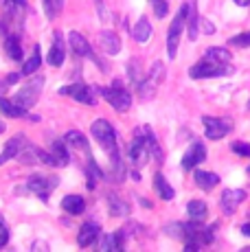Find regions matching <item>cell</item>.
Listing matches in <instances>:
<instances>
[{
	"mask_svg": "<svg viewBox=\"0 0 250 252\" xmlns=\"http://www.w3.org/2000/svg\"><path fill=\"white\" fill-rule=\"evenodd\" d=\"M4 53L9 55L11 62H22V44L18 35H7L4 37Z\"/></svg>",
	"mask_w": 250,
	"mask_h": 252,
	"instance_id": "22",
	"label": "cell"
},
{
	"mask_svg": "<svg viewBox=\"0 0 250 252\" xmlns=\"http://www.w3.org/2000/svg\"><path fill=\"white\" fill-rule=\"evenodd\" d=\"M49 64L53 66V68H60L62 64H64L66 60V51H64V40H62V33L55 31V35H53V46L49 51Z\"/></svg>",
	"mask_w": 250,
	"mask_h": 252,
	"instance_id": "14",
	"label": "cell"
},
{
	"mask_svg": "<svg viewBox=\"0 0 250 252\" xmlns=\"http://www.w3.org/2000/svg\"><path fill=\"white\" fill-rule=\"evenodd\" d=\"M154 191H156V195L165 202L174 200V195H176L174 189H171V184L167 182V178L162 176V173H156V176H154Z\"/></svg>",
	"mask_w": 250,
	"mask_h": 252,
	"instance_id": "19",
	"label": "cell"
},
{
	"mask_svg": "<svg viewBox=\"0 0 250 252\" xmlns=\"http://www.w3.org/2000/svg\"><path fill=\"white\" fill-rule=\"evenodd\" d=\"M152 7H154V16L156 18H167V13H169V4H167V0H150Z\"/></svg>",
	"mask_w": 250,
	"mask_h": 252,
	"instance_id": "33",
	"label": "cell"
},
{
	"mask_svg": "<svg viewBox=\"0 0 250 252\" xmlns=\"http://www.w3.org/2000/svg\"><path fill=\"white\" fill-rule=\"evenodd\" d=\"M0 220H2V215H0Z\"/></svg>",
	"mask_w": 250,
	"mask_h": 252,
	"instance_id": "45",
	"label": "cell"
},
{
	"mask_svg": "<svg viewBox=\"0 0 250 252\" xmlns=\"http://www.w3.org/2000/svg\"><path fill=\"white\" fill-rule=\"evenodd\" d=\"M152 134L150 125H143V127H136V134H134V140L127 147V160L134 164V167H145L147 160H150V145H147V136Z\"/></svg>",
	"mask_w": 250,
	"mask_h": 252,
	"instance_id": "2",
	"label": "cell"
},
{
	"mask_svg": "<svg viewBox=\"0 0 250 252\" xmlns=\"http://www.w3.org/2000/svg\"><path fill=\"white\" fill-rule=\"evenodd\" d=\"M108 211L112 217H127L129 215V204L117 195V193H108Z\"/></svg>",
	"mask_w": 250,
	"mask_h": 252,
	"instance_id": "18",
	"label": "cell"
},
{
	"mask_svg": "<svg viewBox=\"0 0 250 252\" xmlns=\"http://www.w3.org/2000/svg\"><path fill=\"white\" fill-rule=\"evenodd\" d=\"M187 29H189V37L195 40L200 33V16H198V4L189 2V13H187Z\"/></svg>",
	"mask_w": 250,
	"mask_h": 252,
	"instance_id": "24",
	"label": "cell"
},
{
	"mask_svg": "<svg viewBox=\"0 0 250 252\" xmlns=\"http://www.w3.org/2000/svg\"><path fill=\"white\" fill-rule=\"evenodd\" d=\"M4 129H7V127H4V123H2V121H0V134H2Z\"/></svg>",
	"mask_w": 250,
	"mask_h": 252,
	"instance_id": "44",
	"label": "cell"
},
{
	"mask_svg": "<svg viewBox=\"0 0 250 252\" xmlns=\"http://www.w3.org/2000/svg\"><path fill=\"white\" fill-rule=\"evenodd\" d=\"M193 180H195V184H198L202 191H213V189L219 184V176H218V173L195 169V171H193Z\"/></svg>",
	"mask_w": 250,
	"mask_h": 252,
	"instance_id": "17",
	"label": "cell"
},
{
	"mask_svg": "<svg viewBox=\"0 0 250 252\" xmlns=\"http://www.w3.org/2000/svg\"><path fill=\"white\" fill-rule=\"evenodd\" d=\"M51 156L55 158V164L57 167H66L70 162V154H68V147H66L62 140H55L51 145Z\"/></svg>",
	"mask_w": 250,
	"mask_h": 252,
	"instance_id": "23",
	"label": "cell"
},
{
	"mask_svg": "<svg viewBox=\"0 0 250 252\" xmlns=\"http://www.w3.org/2000/svg\"><path fill=\"white\" fill-rule=\"evenodd\" d=\"M60 94L62 96H70V99L79 101V103H84V105H94L97 103V99L93 96V90H90L88 86H84V84L64 86V88H60Z\"/></svg>",
	"mask_w": 250,
	"mask_h": 252,
	"instance_id": "9",
	"label": "cell"
},
{
	"mask_svg": "<svg viewBox=\"0 0 250 252\" xmlns=\"http://www.w3.org/2000/svg\"><path fill=\"white\" fill-rule=\"evenodd\" d=\"M101 94L117 112H127L132 108V94L123 88L121 81H114L110 88H101Z\"/></svg>",
	"mask_w": 250,
	"mask_h": 252,
	"instance_id": "5",
	"label": "cell"
},
{
	"mask_svg": "<svg viewBox=\"0 0 250 252\" xmlns=\"http://www.w3.org/2000/svg\"><path fill=\"white\" fill-rule=\"evenodd\" d=\"M200 24H202V31H204V33H215V27H213V24H211L209 20H200Z\"/></svg>",
	"mask_w": 250,
	"mask_h": 252,
	"instance_id": "40",
	"label": "cell"
},
{
	"mask_svg": "<svg viewBox=\"0 0 250 252\" xmlns=\"http://www.w3.org/2000/svg\"><path fill=\"white\" fill-rule=\"evenodd\" d=\"M25 136L22 134H18V136H13L11 140H7V145H4V149L0 152V167H2L4 162L13 160V158L20 156V152H25Z\"/></svg>",
	"mask_w": 250,
	"mask_h": 252,
	"instance_id": "13",
	"label": "cell"
},
{
	"mask_svg": "<svg viewBox=\"0 0 250 252\" xmlns=\"http://www.w3.org/2000/svg\"><path fill=\"white\" fill-rule=\"evenodd\" d=\"M99 226L94 224V221H86L84 226L79 228V235H77V244L81 246V248H88V246H93L94 241L99 239Z\"/></svg>",
	"mask_w": 250,
	"mask_h": 252,
	"instance_id": "15",
	"label": "cell"
},
{
	"mask_svg": "<svg viewBox=\"0 0 250 252\" xmlns=\"http://www.w3.org/2000/svg\"><path fill=\"white\" fill-rule=\"evenodd\" d=\"M0 112L4 116H11V119H20V116L27 114V110H22L20 105H16L11 99H2V96H0Z\"/></svg>",
	"mask_w": 250,
	"mask_h": 252,
	"instance_id": "27",
	"label": "cell"
},
{
	"mask_svg": "<svg viewBox=\"0 0 250 252\" xmlns=\"http://www.w3.org/2000/svg\"><path fill=\"white\" fill-rule=\"evenodd\" d=\"M7 16H20V11L27 9V0H0Z\"/></svg>",
	"mask_w": 250,
	"mask_h": 252,
	"instance_id": "30",
	"label": "cell"
},
{
	"mask_svg": "<svg viewBox=\"0 0 250 252\" xmlns=\"http://www.w3.org/2000/svg\"><path fill=\"white\" fill-rule=\"evenodd\" d=\"M187 213H189L191 220L195 221H204L206 215H209V208H206V204L202 200H191L189 204H187Z\"/></svg>",
	"mask_w": 250,
	"mask_h": 252,
	"instance_id": "26",
	"label": "cell"
},
{
	"mask_svg": "<svg viewBox=\"0 0 250 252\" xmlns=\"http://www.w3.org/2000/svg\"><path fill=\"white\" fill-rule=\"evenodd\" d=\"M66 143H68L73 149H77V152L88 154V140H86V136L81 132H77V129L66 134Z\"/></svg>",
	"mask_w": 250,
	"mask_h": 252,
	"instance_id": "28",
	"label": "cell"
},
{
	"mask_svg": "<svg viewBox=\"0 0 250 252\" xmlns=\"http://www.w3.org/2000/svg\"><path fill=\"white\" fill-rule=\"evenodd\" d=\"M204 60H211V62H219V64H230L233 55L228 53V48H222V46H211L204 51Z\"/></svg>",
	"mask_w": 250,
	"mask_h": 252,
	"instance_id": "25",
	"label": "cell"
},
{
	"mask_svg": "<svg viewBox=\"0 0 250 252\" xmlns=\"http://www.w3.org/2000/svg\"><path fill=\"white\" fill-rule=\"evenodd\" d=\"M40 64H42V55H40V48H33V55L29 57V60L22 64V75H33V72H37V68H40Z\"/></svg>",
	"mask_w": 250,
	"mask_h": 252,
	"instance_id": "29",
	"label": "cell"
},
{
	"mask_svg": "<svg viewBox=\"0 0 250 252\" xmlns=\"http://www.w3.org/2000/svg\"><path fill=\"white\" fill-rule=\"evenodd\" d=\"M132 37H134V42H138V44H145V42L152 37V24H150V20H147L145 16H143L141 20L134 24Z\"/></svg>",
	"mask_w": 250,
	"mask_h": 252,
	"instance_id": "20",
	"label": "cell"
},
{
	"mask_svg": "<svg viewBox=\"0 0 250 252\" xmlns=\"http://www.w3.org/2000/svg\"><path fill=\"white\" fill-rule=\"evenodd\" d=\"M101 241H99V250L105 252V250H117V241H114V235H99Z\"/></svg>",
	"mask_w": 250,
	"mask_h": 252,
	"instance_id": "37",
	"label": "cell"
},
{
	"mask_svg": "<svg viewBox=\"0 0 250 252\" xmlns=\"http://www.w3.org/2000/svg\"><path fill=\"white\" fill-rule=\"evenodd\" d=\"M202 123H204V134L209 140H222L233 129V121L226 116L224 119L222 116H204Z\"/></svg>",
	"mask_w": 250,
	"mask_h": 252,
	"instance_id": "7",
	"label": "cell"
},
{
	"mask_svg": "<svg viewBox=\"0 0 250 252\" xmlns=\"http://www.w3.org/2000/svg\"><path fill=\"white\" fill-rule=\"evenodd\" d=\"M62 208H64L68 215H81L86 211V200L81 195H66L62 200Z\"/></svg>",
	"mask_w": 250,
	"mask_h": 252,
	"instance_id": "21",
	"label": "cell"
},
{
	"mask_svg": "<svg viewBox=\"0 0 250 252\" xmlns=\"http://www.w3.org/2000/svg\"><path fill=\"white\" fill-rule=\"evenodd\" d=\"M230 149H233L235 154H237V156H246V158H250V145L248 143H233L230 145Z\"/></svg>",
	"mask_w": 250,
	"mask_h": 252,
	"instance_id": "38",
	"label": "cell"
},
{
	"mask_svg": "<svg viewBox=\"0 0 250 252\" xmlns=\"http://www.w3.org/2000/svg\"><path fill=\"white\" fill-rule=\"evenodd\" d=\"M7 241H9V230H7V226L2 224V220H0V248L7 246Z\"/></svg>",
	"mask_w": 250,
	"mask_h": 252,
	"instance_id": "39",
	"label": "cell"
},
{
	"mask_svg": "<svg viewBox=\"0 0 250 252\" xmlns=\"http://www.w3.org/2000/svg\"><path fill=\"white\" fill-rule=\"evenodd\" d=\"M246 200V191L244 189H226L219 197V206H222L224 215H233L237 211V206Z\"/></svg>",
	"mask_w": 250,
	"mask_h": 252,
	"instance_id": "10",
	"label": "cell"
},
{
	"mask_svg": "<svg viewBox=\"0 0 250 252\" xmlns=\"http://www.w3.org/2000/svg\"><path fill=\"white\" fill-rule=\"evenodd\" d=\"M62 7H64V0H44V11L49 20H55L62 13Z\"/></svg>",
	"mask_w": 250,
	"mask_h": 252,
	"instance_id": "31",
	"label": "cell"
},
{
	"mask_svg": "<svg viewBox=\"0 0 250 252\" xmlns=\"http://www.w3.org/2000/svg\"><path fill=\"white\" fill-rule=\"evenodd\" d=\"M99 46L103 48L108 55H117L119 51H121V40H119V35L114 31H101L99 33Z\"/></svg>",
	"mask_w": 250,
	"mask_h": 252,
	"instance_id": "16",
	"label": "cell"
},
{
	"mask_svg": "<svg viewBox=\"0 0 250 252\" xmlns=\"http://www.w3.org/2000/svg\"><path fill=\"white\" fill-rule=\"evenodd\" d=\"M18 79H20V72H11V75L7 77V84H16Z\"/></svg>",
	"mask_w": 250,
	"mask_h": 252,
	"instance_id": "41",
	"label": "cell"
},
{
	"mask_svg": "<svg viewBox=\"0 0 250 252\" xmlns=\"http://www.w3.org/2000/svg\"><path fill=\"white\" fill-rule=\"evenodd\" d=\"M147 145H150V154H152V156L156 158L158 162H162V158H165V156H162L160 143H158V140H156V136H154V132L150 134V136H147Z\"/></svg>",
	"mask_w": 250,
	"mask_h": 252,
	"instance_id": "32",
	"label": "cell"
},
{
	"mask_svg": "<svg viewBox=\"0 0 250 252\" xmlns=\"http://www.w3.org/2000/svg\"><path fill=\"white\" fill-rule=\"evenodd\" d=\"M235 4H237V7H248L250 4V0H233Z\"/></svg>",
	"mask_w": 250,
	"mask_h": 252,
	"instance_id": "43",
	"label": "cell"
},
{
	"mask_svg": "<svg viewBox=\"0 0 250 252\" xmlns=\"http://www.w3.org/2000/svg\"><path fill=\"white\" fill-rule=\"evenodd\" d=\"M228 42H230L233 46L246 48V46H250V31H246V33H239V35H233Z\"/></svg>",
	"mask_w": 250,
	"mask_h": 252,
	"instance_id": "36",
	"label": "cell"
},
{
	"mask_svg": "<svg viewBox=\"0 0 250 252\" xmlns=\"http://www.w3.org/2000/svg\"><path fill=\"white\" fill-rule=\"evenodd\" d=\"M90 134L97 140L101 147L105 149V154L112 160V167L117 169L119 178H123V169H121V152H119V143H117V132H114L112 123H108L105 119H97L90 125Z\"/></svg>",
	"mask_w": 250,
	"mask_h": 252,
	"instance_id": "1",
	"label": "cell"
},
{
	"mask_svg": "<svg viewBox=\"0 0 250 252\" xmlns=\"http://www.w3.org/2000/svg\"><path fill=\"white\" fill-rule=\"evenodd\" d=\"M206 158V147L202 140H193L191 143V147L187 149V154L182 156V169L185 171H191V169H195V164L204 162Z\"/></svg>",
	"mask_w": 250,
	"mask_h": 252,
	"instance_id": "11",
	"label": "cell"
},
{
	"mask_svg": "<svg viewBox=\"0 0 250 252\" xmlns=\"http://www.w3.org/2000/svg\"><path fill=\"white\" fill-rule=\"evenodd\" d=\"M233 66L230 64H219V62H211V60H202L198 64H193L189 68L191 79H211V77H228L233 75Z\"/></svg>",
	"mask_w": 250,
	"mask_h": 252,
	"instance_id": "3",
	"label": "cell"
},
{
	"mask_svg": "<svg viewBox=\"0 0 250 252\" xmlns=\"http://www.w3.org/2000/svg\"><path fill=\"white\" fill-rule=\"evenodd\" d=\"M165 232L174 239H185V224H169L165 226Z\"/></svg>",
	"mask_w": 250,
	"mask_h": 252,
	"instance_id": "35",
	"label": "cell"
},
{
	"mask_svg": "<svg viewBox=\"0 0 250 252\" xmlns=\"http://www.w3.org/2000/svg\"><path fill=\"white\" fill-rule=\"evenodd\" d=\"M242 235L244 237H250V224H244L242 226Z\"/></svg>",
	"mask_w": 250,
	"mask_h": 252,
	"instance_id": "42",
	"label": "cell"
},
{
	"mask_svg": "<svg viewBox=\"0 0 250 252\" xmlns=\"http://www.w3.org/2000/svg\"><path fill=\"white\" fill-rule=\"evenodd\" d=\"M27 184L42 202H49V195L57 189L60 180H57V178H51V176H42V173H33Z\"/></svg>",
	"mask_w": 250,
	"mask_h": 252,
	"instance_id": "8",
	"label": "cell"
},
{
	"mask_svg": "<svg viewBox=\"0 0 250 252\" xmlns=\"http://www.w3.org/2000/svg\"><path fill=\"white\" fill-rule=\"evenodd\" d=\"M162 77H165V66H162L160 62H156V64L152 66V70H150V75H147V79H150L152 84L156 86L158 81H162Z\"/></svg>",
	"mask_w": 250,
	"mask_h": 252,
	"instance_id": "34",
	"label": "cell"
},
{
	"mask_svg": "<svg viewBox=\"0 0 250 252\" xmlns=\"http://www.w3.org/2000/svg\"><path fill=\"white\" fill-rule=\"evenodd\" d=\"M68 44H70V48H73L75 55H79V57H90V60H93L94 64H99V60L94 57L93 48H90V42L86 40V37L81 35V33L70 31V33H68Z\"/></svg>",
	"mask_w": 250,
	"mask_h": 252,
	"instance_id": "12",
	"label": "cell"
},
{
	"mask_svg": "<svg viewBox=\"0 0 250 252\" xmlns=\"http://www.w3.org/2000/svg\"><path fill=\"white\" fill-rule=\"evenodd\" d=\"M42 84H44V79H42V77H37V79H33L31 84L22 86V88L13 94V103L20 105L22 110H31L33 105L37 103V99H40Z\"/></svg>",
	"mask_w": 250,
	"mask_h": 252,
	"instance_id": "6",
	"label": "cell"
},
{
	"mask_svg": "<svg viewBox=\"0 0 250 252\" xmlns=\"http://www.w3.org/2000/svg\"><path fill=\"white\" fill-rule=\"evenodd\" d=\"M187 13H189V2L182 4L180 11L176 13V18L169 24V31H167V55H169V60H174L178 55V44H180L182 29L187 27Z\"/></svg>",
	"mask_w": 250,
	"mask_h": 252,
	"instance_id": "4",
	"label": "cell"
}]
</instances>
